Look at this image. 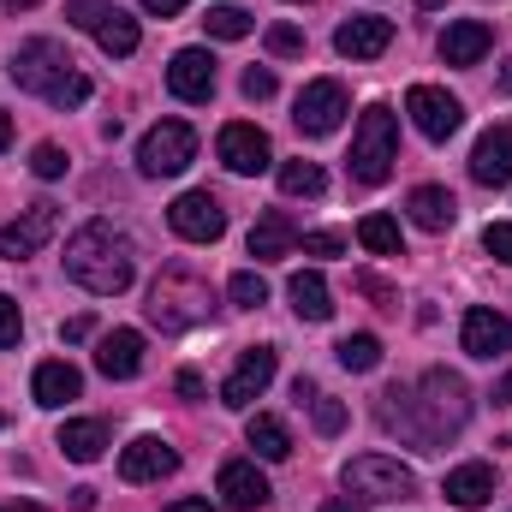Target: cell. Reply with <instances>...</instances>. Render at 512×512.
I'll return each mask as SVG.
<instances>
[{
  "label": "cell",
  "instance_id": "f5cc1de1",
  "mask_svg": "<svg viewBox=\"0 0 512 512\" xmlns=\"http://www.w3.org/2000/svg\"><path fill=\"white\" fill-rule=\"evenodd\" d=\"M0 512H42V507H30V501H12V507H0Z\"/></svg>",
  "mask_w": 512,
  "mask_h": 512
},
{
  "label": "cell",
  "instance_id": "484cf974",
  "mask_svg": "<svg viewBox=\"0 0 512 512\" xmlns=\"http://www.w3.org/2000/svg\"><path fill=\"white\" fill-rule=\"evenodd\" d=\"M286 298H292V310H298V322H328V316H334V292H328V280H322L316 268H304V274H292V286H286Z\"/></svg>",
  "mask_w": 512,
  "mask_h": 512
},
{
  "label": "cell",
  "instance_id": "8fae6325",
  "mask_svg": "<svg viewBox=\"0 0 512 512\" xmlns=\"http://www.w3.org/2000/svg\"><path fill=\"white\" fill-rule=\"evenodd\" d=\"M274 370H280L274 346H251V352L239 358V370L227 376V387H221V405H233V411H251L256 399L268 393V382H274Z\"/></svg>",
  "mask_w": 512,
  "mask_h": 512
},
{
  "label": "cell",
  "instance_id": "8d00e7d4",
  "mask_svg": "<svg viewBox=\"0 0 512 512\" xmlns=\"http://www.w3.org/2000/svg\"><path fill=\"white\" fill-rule=\"evenodd\" d=\"M310 411H316V429H322V435H340V429H346V405H340V399L316 393V399H310Z\"/></svg>",
  "mask_w": 512,
  "mask_h": 512
},
{
  "label": "cell",
  "instance_id": "11a10c76",
  "mask_svg": "<svg viewBox=\"0 0 512 512\" xmlns=\"http://www.w3.org/2000/svg\"><path fill=\"white\" fill-rule=\"evenodd\" d=\"M417 6H441V0H417Z\"/></svg>",
  "mask_w": 512,
  "mask_h": 512
},
{
  "label": "cell",
  "instance_id": "1f68e13d",
  "mask_svg": "<svg viewBox=\"0 0 512 512\" xmlns=\"http://www.w3.org/2000/svg\"><path fill=\"white\" fill-rule=\"evenodd\" d=\"M358 245L376 256H399V221L393 215H364L358 221Z\"/></svg>",
  "mask_w": 512,
  "mask_h": 512
},
{
  "label": "cell",
  "instance_id": "bcb514c9",
  "mask_svg": "<svg viewBox=\"0 0 512 512\" xmlns=\"http://www.w3.org/2000/svg\"><path fill=\"white\" fill-rule=\"evenodd\" d=\"M60 340H90V316H78V322H66V328H60Z\"/></svg>",
  "mask_w": 512,
  "mask_h": 512
},
{
  "label": "cell",
  "instance_id": "7bdbcfd3",
  "mask_svg": "<svg viewBox=\"0 0 512 512\" xmlns=\"http://www.w3.org/2000/svg\"><path fill=\"white\" fill-rule=\"evenodd\" d=\"M102 6H108V0H66V24H78V30H96Z\"/></svg>",
  "mask_w": 512,
  "mask_h": 512
},
{
  "label": "cell",
  "instance_id": "b9f144b4",
  "mask_svg": "<svg viewBox=\"0 0 512 512\" xmlns=\"http://www.w3.org/2000/svg\"><path fill=\"white\" fill-rule=\"evenodd\" d=\"M298 245H304V256H340L346 251V233H304Z\"/></svg>",
  "mask_w": 512,
  "mask_h": 512
},
{
  "label": "cell",
  "instance_id": "f907efd6",
  "mask_svg": "<svg viewBox=\"0 0 512 512\" xmlns=\"http://www.w3.org/2000/svg\"><path fill=\"white\" fill-rule=\"evenodd\" d=\"M6 143H12V114L0 108V155H6Z\"/></svg>",
  "mask_w": 512,
  "mask_h": 512
},
{
  "label": "cell",
  "instance_id": "d6986e66",
  "mask_svg": "<svg viewBox=\"0 0 512 512\" xmlns=\"http://www.w3.org/2000/svg\"><path fill=\"white\" fill-rule=\"evenodd\" d=\"M387 42H393V18H376V12L346 18V24L334 30V48H340L346 60H376V54H387Z\"/></svg>",
  "mask_w": 512,
  "mask_h": 512
},
{
  "label": "cell",
  "instance_id": "ab89813d",
  "mask_svg": "<svg viewBox=\"0 0 512 512\" xmlns=\"http://www.w3.org/2000/svg\"><path fill=\"white\" fill-rule=\"evenodd\" d=\"M239 90H245V102H268V96H274V72H268V66H251V72L239 78Z\"/></svg>",
  "mask_w": 512,
  "mask_h": 512
},
{
  "label": "cell",
  "instance_id": "d590c367",
  "mask_svg": "<svg viewBox=\"0 0 512 512\" xmlns=\"http://www.w3.org/2000/svg\"><path fill=\"white\" fill-rule=\"evenodd\" d=\"M30 173H36V179H60V173H66V149H60V143H36V149H30Z\"/></svg>",
  "mask_w": 512,
  "mask_h": 512
},
{
  "label": "cell",
  "instance_id": "e0dca14e",
  "mask_svg": "<svg viewBox=\"0 0 512 512\" xmlns=\"http://www.w3.org/2000/svg\"><path fill=\"white\" fill-rule=\"evenodd\" d=\"M459 346L471 352V358H501L512 352V322L507 316H495V310H465V328H459Z\"/></svg>",
  "mask_w": 512,
  "mask_h": 512
},
{
  "label": "cell",
  "instance_id": "7a4b0ae2",
  "mask_svg": "<svg viewBox=\"0 0 512 512\" xmlns=\"http://www.w3.org/2000/svg\"><path fill=\"white\" fill-rule=\"evenodd\" d=\"M66 274L96 298H120L137 280V245L114 221H90V227H78L66 239Z\"/></svg>",
  "mask_w": 512,
  "mask_h": 512
},
{
  "label": "cell",
  "instance_id": "ac0fdd59",
  "mask_svg": "<svg viewBox=\"0 0 512 512\" xmlns=\"http://www.w3.org/2000/svg\"><path fill=\"white\" fill-rule=\"evenodd\" d=\"M215 489H221V501H227L233 512H256L268 495H274V489H268V477L256 471L251 459H227V465H221V477H215Z\"/></svg>",
  "mask_w": 512,
  "mask_h": 512
},
{
  "label": "cell",
  "instance_id": "5b68a950",
  "mask_svg": "<svg viewBox=\"0 0 512 512\" xmlns=\"http://www.w3.org/2000/svg\"><path fill=\"white\" fill-rule=\"evenodd\" d=\"M191 161H197V131L185 126V120H161V126L143 131V143H137V167L149 179H173Z\"/></svg>",
  "mask_w": 512,
  "mask_h": 512
},
{
  "label": "cell",
  "instance_id": "5bb4252c",
  "mask_svg": "<svg viewBox=\"0 0 512 512\" xmlns=\"http://www.w3.org/2000/svg\"><path fill=\"white\" fill-rule=\"evenodd\" d=\"M215 149H221V161H227L233 173H268V161H274V143H268L256 126H245V120L221 126Z\"/></svg>",
  "mask_w": 512,
  "mask_h": 512
},
{
  "label": "cell",
  "instance_id": "4dcf8cb0",
  "mask_svg": "<svg viewBox=\"0 0 512 512\" xmlns=\"http://www.w3.org/2000/svg\"><path fill=\"white\" fill-rule=\"evenodd\" d=\"M334 358H340L352 376H370V370L382 364V340H376V334H346V340L334 346Z\"/></svg>",
  "mask_w": 512,
  "mask_h": 512
},
{
  "label": "cell",
  "instance_id": "836d02e7",
  "mask_svg": "<svg viewBox=\"0 0 512 512\" xmlns=\"http://www.w3.org/2000/svg\"><path fill=\"white\" fill-rule=\"evenodd\" d=\"M227 298H233L239 310H262V304H268V280H262L256 268H239V274L227 280Z\"/></svg>",
  "mask_w": 512,
  "mask_h": 512
},
{
  "label": "cell",
  "instance_id": "277c9868",
  "mask_svg": "<svg viewBox=\"0 0 512 512\" xmlns=\"http://www.w3.org/2000/svg\"><path fill=\"white\" fill-rule=\"evenodd\" d=\"M393 161H399V120H393V108H387V102H370V108L358 114V131H352V155H346V167H352V179H358V185H382L387 173H393Z\"/></svg>",
  "mask_w": 512,
  "mask_h": 512
},
{
  "label": "cell",
  "instance_id": "603a6c76",
  "mask_svg": "<svg viewBox=\"0 0 512 512\" xmlns=\"http://www.w3.org/2000/svg\"><path fill=\"white\" fill-rule=\"evenodd\" d=\"M405 209H411V221H417L423 233H447V227L459 221V203H453L447 185H417V191L405 197Z\"/></svg>",
  "mask_w": 512,
  "mask_h": 512
},
{
  "label": "cell",
  "instance_id": "7402d4cb",
  "mask_svg": "<svg viewBox=\"0 0 512 512\" xmlns=\"http://www.w3.org/2000/svg\"><path fill=\"white\" fill-rule=\"evenodd\" d=\"M298 251V227H292V215L286 209H268L262 221L251 227V256L256 262H280V256Z\"/></svg>",
  "mask_w": 512,
  "mask_h": 512
},
{
  "label": "cell",
  "instance_id": "7c38bea8",
  "mask_svg": "<svg viewBox=\"0 0 512 512\" xmlns=\"http://www.w3.org/2000/svg\"><path fill=\"white\" fill-rule=\"evenodd\" d=\"M54 227H60L54 203H36V209H24L18 221H6V227H0V256H6V262H24V256H36L48 239H54Z\"/></svg>",
  "mask_w": 512,
  "mask_h": 512
},
{
  "label": "cell",
  "instance_id": "74e56055",
  "mask_svg": "<svg viewBox=\"0 0 512 512\" xmlns=\"http://www.w3.org/2000/svg\"><path fill=\"white\" fill-rule=\"evenodd\" d=\"M268 54H304V30L298 24H268Z\"/></svg>",
  "mask_w": 512,
  "mask_h": 512
},
{
  "label": "cell",
  "instance_id": "816d5d0a",
  "mask_svg": "<svg viewBox=\"0 0 512 512\" xmlns=\"http://www.w3.org/2000/svg\"><path fill=\"white\" fill-rule=\"evenodd\" d=\"M30 6H42V0H0V12H30Z\"/></svg>",
  "mask_w": 512,
  "mask_h": 512
},
{
  "label": "cell",
  "instance_id": "d4e9b609",
  "mask_svg": "<svg viewBox=\"0 0 512 512\" xmlns=\"http://www.w3.org/2000/svg\"><path fill=\"white\" fill-rule=\"evenodd\" d=\"M441 495H447L453 507H489V495H495V465H483V459H471V465H459V471H447V483H441Z\"/></svg>",
  "mask_w": 512,
  "mask_h": 512
},
{
  "label": "cell",
  "instance_id": "ee69618b",
  "mask_svg": "<svg viewBox=\"0 0 512 512\" xmlns=\"http://www.w3.org/2000/svg\"><path fill=\"white\" fill-rule=\"evenodd\" d=\"M191 0H143V12H155V18H179Z\"/></svg>",
  "mask_w": 512,
  "mask_h": 512
},
{
  "label": "cell",
  "instance_id": "ba28073f",
  "mask_svg": "<svg viewBox=\"0 0 512 512\" xmlns=\"http://www.w3.org/2000/svg\"><path fill=\"white\" fill-rule=\"evenodd\" d=\"M346 108H352V102H346V84L316 78V84L298 90V102H292V126L304 131V137H328V131H340Z\"/></svg>",
  "mask_w": 512,
  "mask_h": 512
},
{
  "label": "cell",
  "instance_id": "4fadbf2b",
  "mask_svg": "<svg viewBox=\"0 0 512 512\" xmlns=\"http://www.w3.org/2000/svg\"><path fill=\"white\" fill-rule=\"evenodd\" d=\"M167 90L179 102H209L215 96V54L209 48H179L167 66Z\"/></svg>",
  "mask_w": 512,
  "mask_h": 512
},
{
  "label": "cell",
  "instance_id": "db71d44e",
  "mask_svg": "<svg viewBox=\"0 0 512 512\" xmlns=\"http://www.w3.org/2000/svg\"><path fill=\"white\" fill-rule=\"evenodd\" d=\"M501 90H507V96H512V66H507V72H501Z\"/></svg>",
  "mask_w": 512,
  "mask_h": 512
},
{
  "label": "cell",
  "instance_id": "cb8c5ba5",
  "mask_svg": "<svg viewBox=\"0 0 512 512\" xmlns=\"http://www.w3.org/2000/svg\"><path fill=\"white\" fill-rule=\"evenodd\" d=\"M54 447H60L72 465H96V459L108 453V423H102V417H72Z\"/></svg>",
  "mask_w": 512,
  "mask_h": 512
},
{
  "label": "cell",
  "instance_id": "f6af8a7d",
  "mask_svg": "<svg viewBox=\"0 0 512 512\" xmlns=\"http://www.w3.org/2000/svg\"><path fill=\"white\" fill-rule=\"evenodd\" d=\"M179 393H185V399H203V376H197V370H179Z\"/></svg>",
  "mask_w": 512,
  "mask_h": 512
},
{
  "label": "cell",
  "instance_id": "9f6ffc18",
  "mask_svg": "<svg viewBox=\"0 0 512 512\" xmlns=\"http://www.w3.org/2000/svg\"><path fill=\"white\" fill-rule=\"evenodd\" d=\"M0 423H6V417H0Z\"/></svg>",
  "mask_w": 512,
  "mask_h": 512
},
{
  "label": "cell",
  "instance_id": "9a60e30c",
  "mask_svg": "<svg viewBox=\"0 0 512 512\" xmlns=\"http://www.w3.org/2000/svg\"><path fill=\"white\" fill-rule=\"evenodd\" d=\"M179 471V453L161 441V435H137L126 453H120V477L126 483H161V477H173Z\"/></svg>",
  "mask_w": 512,
  "mask_h": 512
},
{
  "label": "cell",
  "instance_id": "681fc988",
  "mask_svg": "<svg viewBox=\"0 0 512 512\" xmlns=\"http://www.w3.org/2000/svg\"><path fill=\"white\" fill-rule=\"evenodd\" d=\"M495 405H512V370L501 376V382H495Z\"/></svg>",
  "mask_w": 512,
  "mask_h": 512
},
{
  "label": "cell",
  "instance_id": "9c48e42d",
  "mask_svg": "<svg viewBox=\"0 0 512 512\" xmlns=\"http://www.w3.org/2000/svg\"><path fill=\"white\" fill-rule=\"evenodd\" d=\"M405 114H411V126L423 131L429 143H447L453 131L465 126L459 96H447V90H435V84H411V90H405Z\"/></svg>",
  "mask_w": 512,
  "mask_h": 512
},
{
  "label": "cell",
  "instance_id": "f1b7e54d",
  "mask_svg": "<svg viewBox=\"0 0 512 512\" xmlns=\"http://www.w3.org/2000/svg\"><path fill=\"white\" fill-rule=\"evenodd\" d=\"M245 441L256 447V459H286L292 453V429L280 417H268V411H256L251 423H245Z\"/></svg>",
  "mask_w": 512,
  "mask_h": 512
},
{
  "label": "cell",
  "instance_id": "4316f807",
  "mask_svg": "<svg viewBox=\"0 0 512 512\" xmlns=\"http://www.w3.org/2000/svg\"><path fill=\"white\" fill-rule=\"evenodd\" d=\"M30 393H36V405L60 411L66 399H78V393H84V376H78L72 364H60V358H54V364H42V370L30 376Z\"/></svg>",
  "mask_w": 512,
  "mask_h": 512
},
{
  "label": "cell",
  "instance_id": "6da1fadb",
  "mask_svg": "<svg viewBox=\"0 0 512 512\" xmlns=\"http://www.w3.org/2000/svg\"><path fill=\"white\" fill-rule=\"evenodd\" d=\"M393 399H405V405H399V411L387 405V417H393V423H405V435H411V441H423V447L453 441V435L465 429V417H471V387L459 382L453 370H429L411 393H399V387H393Z\"/></svg>",
  "mask_w": 512,
  "mask_h": 512
},
{
  "label": "cell",
  "instance_id": "ffe728a7",
  "mask_svg": "<svg viewBox=\"0 0 512 512\" xmlns=\"http://www.w3.org/2000/svg\"><path fill=\"white\" fill-rule=\"evenodd\" d=\"M96 370H102L108 382H131V376L143 370V334H137V328H114V334H102V346H96Z\"/></svg>",
  "mask_w": 512,
  "mask_h": 512
},
{
  "label": "cell",
  "instance_id": "c3c4849f",
  "mask_svg": "<svg viewBox=\"0 0 512 512\" xmlns=\"http://www.w3.org/2000/svg\"><path fill=\"white\" fill-rule=\"evenodd\" d=\"M167 512H215V507H209V501H197V495H185V501H173Z\"/></svg>",
  "mask_w": 512,
  "mask_h": 512
},
{
  "label": "cell",
  "instance_id": "d6a6232c",
  "mask_svg": "<svg viewBox=\"0 0 512 512\" xmlns=\"http://www.w3.org/2000/svg\"><path fill=\"white\" fill-rule=\"evenodd\" d=\"M209 36H221V42H245L251 36V12L245 6H209Z\"/></svg>",
  "mask_w": 512,
  "mask_h": 512
},
{
  "label": "cell",
  "instance_id": "8992f818",
  "mask_svg": "<svg viewBox=\"0 0 512 512\" xmlns=\"http://www.w3.org/2000/svg\"><path fill=\"white\" fill-rule=\"evenodd\" d=\"M346 489H352L358 501H405V495H417V477H411V465H399V459L358 453V459L346 465Z\"/></svg>",
  "mask_w": 512,
  "mask_h": 512
},
{
  "label": "cell",
  "instance_id": "e575fe53",
  "mask_svg": "<svg viewBox=\"0 0 512 512\" xmlns=\"http://www.w3.org/2000/svg\"><path fill=\"white\" fill-rule=\"evenodd\" d=\"M48 102H54V108H84V102H90V78H84V72H66V78L48 90Z\"/></svg>",
  "mask_w": 512,
  "mask_h": 512
},
{
  "label": "cell",
  "instance_id": "83f0119b",
  "mask_svg": "<svg viewBox=\"0 0 512 512\" xmlns=\"http://www.w3.org/2000/svg\"><path fill=\"white\" fill-rule=\"evenodd\" d=\"M96 42H102V54H114V60H126V54H137V18H131L126 6H102V18H96V30H90Z\"/></svg>",
  "mask_w": 512,
  "mask_h": 512
},
{
  "label": "cell",
  "instance_id": "60d3db41",
  "mask_svg": "<svg viewBox=\"0 0 512 512\" xmlns=\"http://www.w3.org/2000/svg\"><path fill=\"white\" fill-rule=\"evenodd\" d=\"M18 334H24V316H18V304L0 292V352H6V346H18Z\"/></svg>",
  "mask_w": 512,
  "mask_h": 512
},
{
  "label": "cell",
  "instance_id": "52a82bcc",
  "mask_svg": "<svg viewBox=\"0 0 512 512\" xmlns=\"http://www.w3.org/2000/svg\"><path fill=\"white\" fill-rule=\"evenodd\" d=\"M66 72H78V66H72V54H66L54 36H36V42H24V48L12 54V84H18V90L48 96Z\"/></svg>",
  "mask_w": 512,
  "mask_h": 512
},
{
  "label": "cell",
  "instance_id": "7dc6e473",
  "mask_svg": "<svg viewBox=\"0 0 512 512\" xmlns=\"http://www.w3.org/2000/svg\"><path fill=\"white\" fill-rule=\"evenodd\" d=\"M322 512H364V501H352V495H334V501H322Z\"/></svg>",
  "mask_w": 512,
  "mask_h": 512
},
{
  "label": "cell",
  "instance_id": "f546056e",
  "mask_svg": "<svg viewBox=\"0 0 512 512\" xmlns=\"http://www.w3.org/2000/svg\"><path fill=\"white\" fill-rule=\"evenodd\" d=\"M280 191L286 197H322L328 191V173L316 161H280Z\"/></svg>",
  "mask_w": 512,
  "mask_h": 512
},
{
  "label": "cell",
  "instance_id": "3957f363",
  "mask_svg": "<svg viewBox=\"0 0 512 512\" xmlns=\"http://www.w3.org/2000/svg\"><path fill=\"white\" fill-rule=\"evenodd\" d=\"M143 310H149V322L161 334H185V328H197V322L215 316V292L191 268H161V280L149 286V304Z\"/></svg>",
  "mask_w": 512,
  "mask_h": 512
},
{
  "label": "cell",
  "instance_id": "f35d334b",
  "mask_svg": "<svg viewBox=\"0 0 512 512\" xmlns=\"http://www.w3.org/2000/svg\"><path fill=\"white\" fill-rule=\"evenodd\" d=\"M483 251L495 256V262H512V221H489L483 227Z\"/></svg>",
  "mask_w": 512,
  "mask_h": 512
},
{
  "label": "cell",
  "instance_id": "2e32d148",
  "mask_svg": "<svg viewBox=\"0 0 512 512\" xmlns=\"http://www.w3.org/2000/svg\"><path fill=\"white\" fill-rule=\"evenodd\" d=\"M471 179L489 185V191L512 185V126H489L477 137V149H471Z\"/></svg>",
  "mask_w": 512,
  "mask_h": 512
},
{
  "label": "cell",
  "instance_id": "44dd1931",
  "mask_svg": "<svg viewBox=\"0 0 512 512\" xmlns=\"http://www.w3.org/2000/svg\"><path fill=\"white\" fill-rule=\"evenodd\" d=\"M489 48H495V30H489L483 18H459V24L441 30V60H447V66H477Z\"/></svg>",
  "mask_w": 512,
  "mask_h": 512
},
{
  "label": "cell",
  "instance_id": "30bf717a",
  "mask_svg": "<svg viewBox=\"0 0 512 512\" xmlns=\"http://www.w3.org/2000/svg\"><path fill=\"white\" fill-rule=\"evenodd\" d=\"M167 221H173V233L191 239V245H215V239L227 233V209H221L209 191H185V197L167 209Z\"/></svg>",
  "mask_w": 512,
  "mask_h": 512
}]
</instances>
